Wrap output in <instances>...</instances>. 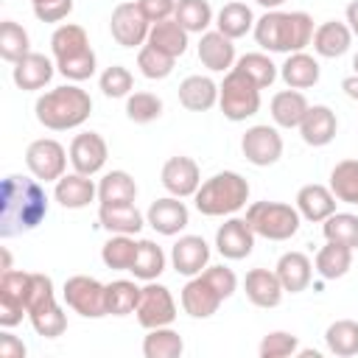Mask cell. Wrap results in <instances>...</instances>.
Listing matches in <instances>:
<instances>
[{
	"mask_svg": "<svg viewBox=\"0 0 358 358\" xmlns=\"http://www.w3.org/2000/svg\"><path fill=\"white\" fill-rule=\"evenodd\" d=\"M67 154H70V165H73L76 173L95 176V173L103 171L109 148H106V140L98 131H81V134L73 137Z\"/></svg>",
	"mask_w": 358,
	"mask_h": 358,
	"instance_id": "cell-12",
	"label": "cell"
},
{
	"mask_svg": "<svg viewBox=\"0 0 358 358\" xmlns=\"http://www.w3.org/2000/svg\"><path fill=\"white\" fill-rule=\"evenodd\" d=\"M299 350V338L294 333H285V330H271L263 336L257 352L260 358H288V355H296Z\"/></svg>",
	"mask_w": 358,
	"mask_h": 358,
	"instance_id": "cell-51",
	"label": "cell"
},
{
	"mask_svg": "<svg viewBox=\"0 0 358 358\" xmlns=\"http://www.w3.org/2000/svg\"><path fill=\"white\" fill-rule=\"evenodd\" d=\"M336 204H338V199L333 196V190L330 187H324V185H305V187H299V193H296V210H299V215L305 218V221H310V224H322L324 218H330L333 213H336Z\"/></svg>",
	"mask_w": 358,
	"mask_h": 358,
	"instance_id": "cell-23",
	"label": "cell"
},
{
	"mask_svg": "<svg viewBox=\"0 0 358 358\" xmlns=\"http://www.w3.org/2000/svg\"><path fill=\"white\" fill-rule=\"evenodd\" d=\"M67 159L70 154L53 137H39L25 148V165L39 182H59L67 171Z\"/></svg>",
	"mask_w": 358,
	"mask_h": 358,
	"instance_id": "cell-8",
	"label": "cell"
},
{
	"mask_svg": "<svg viewBox=\"0 0 358 358\" xmlns=\"http://www.w3.org/2000/svg\"><path fill=\"white\" fill-rule=\"evenodd\" d=\"M274 271H277V277H280V282H282V288L288 294H299V291H305L310 285L313 263H310V257L305 252H285L277 260Z\"/></svg>",
	"mask_w": 358,
	"mask_h": 358,
	"instance_id": "cell-27",
	"label": "cell"
},
{
	"mask_svg": "<svg viewBox=\"0 0 358 358\" xmlns=\"http://www.w3.org/2000/svg\"><path fill=\"white\" fill-rule=\"evenodd\" d=\"M255 3H257V6H263L266 11H274V8H280L285 0H255Z\"/></svg>",
	"mask_w": 358,
	"mask_h": 358,
	"instance_id": "cell-58",
	"label": "cell"
},
{
	"mask_svg": "<svg viewBox=\"0 0 358 358\" xmlns=\"http://www.w3.org/2000/svg\"><path fill=\"white\" fill-rule=\"evenodd\" d=\"M316 56L322 59H338L350 50L352 45V31L347 22H338V20H327L322 22L316 31H313V39H310Z\"/></svg>",
	"mask_w": 358,
	"mask_h": 358,
	"instance_id": "cell-24",
	"label": "cell"
},
{
	"mask_svg": "<svg viewBox=\"0 0 358 358\" xmlns=\"http://www.w3.org/2000/svg\"><path fill=\"white\" fill-rule=\"evenodd\" d=\"M235 67H238L241 73H246L260 90L271 87V84L277 81V76H280L277 64H274L271 56H266V53H243V56L235 62Z\"/></svg>",
	"mask_w": 358,
	"mask_h": 358,
	"instance_id": "cell-45",
	"label": "cell"
},
{
	"mask_svg": "<svg viewBox=\"0 0 358 358\" xmlns=\"http://www.w3.org/2000/svg\"><path fill=\"white\" fill-rule=\"evenodd\" d=\"M255 22H257V20H255L252 8H249L246 3H241V0L224 3L221 11L215 14V31H221V34L229 36V39L246 36V34L255 28Z\"/></svg>",
	"mask_w": 358,
	"mask_h": 358,
	"instance_id": "cell-30",
	"label": "cell"
},
{
	"mask_svg": "<svg viewBox=\"0 0 358 358\" xmlns=\"http://www.w3.org/2000/svg\"><path fill=\"white\" fill-rule=\"evenodd\" d=\"M48 215V193L42 190L39 179L8 173L3 179L0 196V235L14 238L22 232L36 229Z\"/></svg>",
	"mask_w": 358,
	"mask_h": 358,
	"instance_id": "cell-1",
	"label": "cell"
},
{
	"mask_svg": "<svg viewBox=\"0 0 358 358\" xmlns=\"http://www.w3.org/2000/svg\"><path fill=\"white\" fill-rule=\"evenodd\" d=\"M336 131H338V120H336V112L330 106H324V103L308 106V112H305V117L299 123V134H302V140L308 145L322 148V145L333 143Z\"/></svg>",
	"mask_w": 358,
	"mask_h": 358,
	"instance_id": "cell-21",
	"label": "cell"
},
{
	"mask_svg": "<svg viewBox=\"0 0 358 358\" xmlns=\"http://www.w3.org/2000/svg\"><path fill=\"white\" fill-rule=\"evenodd\" d=\"M173 64H176L173 56L157 50V48L148 45V42L137 50V67H140V73H143L145 78H151V81H162V78H168V76L173 73Z\"/></svg>",
	"mask_w": 358,
	"mask_h": 358,
	"instance_id": "cell-46",
	"label": "cell"
},
{
	"mask_svg": "<svg viewBox=\"0 0 358 358\" xmlns=\"http://www.w3.org/2000/svg\"><path fill=\"white\" fill-rule=\"evenodd\" d=\"M352 70H355V73H358V53H355V56H352Z\"/></svg>",
	"mask_w": 358,
	"mask_h": 358,
	"instance_id": "cell-60",
	"label": "cell"
},
{
	"mask_svg": "<svg viewBox=\"0 0 358 358\" xmlns=\"http://www.w3.org/2000/svg\"><path fill=\"white\" fill-rule=\"evenodd\" d=\"M145 224L159 232V235H179L187 224H190V210L185 207V201L179 196H162L157 201H151L148 213H145Z\"/></svg>",
	"mask_w": 358,
	"mask_h": 358,
	"instance_id": "cell-15",
	"label": "cell"
},
{
	"mask_svg": "<svg viewBox=\"0 0 358 358\" xmlns=\"http://www.w3.org/2000/svg\"><path fill=\"white\" fill-rule=\"evenodd\" d=\"M344 22L350 25V31H352V36H358V0H352L350 6H347V11H344Z\"/></svg>",
	"mask_w": 358,
	"mask_h": 358,
	"instance_id": "cell-57",
	"label": "cell"
},
{
	"mask_svg": "<svg viewBox=\"0 0 358 358\" xmlns=\"http://www.w3.org/2000/svg\"><path fill=\"white\" fill-rule=\"evenodd\" d=\"M28 282H31V271H0V302H11L25 308V296H28Z\"/></svg>",
	"mask_w": 358,
	"mask_h": 358,
	"instance_id": "cell-49",
	"label": "cell"
},
{
	"mask_svg": "<svg viewBox=\"0 0 358 358\" xmlns=\"http://www.w3.org/2000/svg\"><path fill=\"white\" fill-rule=\"evenodd\" d=\"M171 266L182 277H196L210 266V243L201 235H182L171 246Z\"/></svg>",
	"mask_w": 358,
	"mask_h": 358,
	"instance_id": "cell-16",
	"label": "cell"
},
{
	"mask_svg": "<svg viewBox=\"0 0 358 358\" xmlns=\"http://www.w3.org/2000/svg\"><path fill=\"white\" fill-rule=\"evenodd\" d=\"M187 36H190V34H187L173 17H168V20L151 25V31H148V45H154L157 50H162V53L179 59V56L187 50V45H190Z\"/></svg>",
	"mask_w": 358,
	"mask_h": 358,
	"instance_id": "cell-31",
	"label": "cell"
},
{
	"mask_svg": "<svg viewBox=\"0 0 358 358\" xmlns=\"http://www.w3.org/2000/svg\"><path fill=\"white\" fill-rule=\"evenodd\" d=\"M182 310L187 313V316H193V319H210L218 308H221V296L215 294V288L201 277V274H196V277H190L187 282H185V288H182Z\"/></svg>",
	"mask_w": 358,
	"mask_h": 358,
	"instance_id": "cell-19",
	"label": "cell"
},
{
	"mask_svg": "<svg viewBox=\"0 0 358 358\" xmlns=\"http://www.w3.org/2000/svg\"><path fill=\"white\" fill-rule=\"evenodd\" d=\"M201 277L215 288V294H218L221 299H229V296L238 291V277H235V271H232L229 266H224V263L207 266V268L201 271Z\"/></svg>",
	"mask_w": 358,
	"mask_h": 358,
	"instance_id": "cell-52",
	"label": "cell"
},
{
	"mask_svg": "<svg viewBox=\"0 0 358 358\" xmlns=\"http://www.w3.org/2000/svg\"><path fill=\"white\" fill-rule=\"evenodd\" d=\"M140 285L134 280H112L106 285V313L109 316H129L137 310Z\"/></svg>",
	"mask_w": 358,
	"mask_h": 358,
	"instance_id": "cell-40",
	"label": "cell"
},
{
	"mask_svg": "<svg viewBox=\"0 0 358 358\" xmlns=\"http://www.w3.org/2000/svg\"><path fill=\"white\" fill-rule=\"evenodd\" d=\"M193 201L201 215H210V218L235 215L249 201V182L238 171H218L199 185Z\"/></svg>",
	"mask_w": 358,
	"mask_h": 358,
	"instance_id": "cell-4",
	"label": "cell"
},
{
	"mask_svg": "<svg viewBox=\"0 0 358 358\" xmlns=\"http://www.w3.org/2000/svg\"><path fill=\"white\" fill-rule=\"evenodd\" d=\"M341 90H344V95H347V98L358 101V73L344 76V78H341Z\"/></svg>",
	"mask_w": 358,
	"mask_h": 358,
	"instance_id": "cell-56",
	"label": "cell"
},
{
	"mask_svg": "<svg viewBox=\"0 0 358 358\" xmlns=\"http://www.w3.org/2000/svg\"><path fill=\"white\" fill-rule=\"evenodd\" d=\"M25 53H31V39H28V31L14 22V20H3L0 22V56L6 62H20Z\"/></svg>",
	"mask_w": 358,
	"mask_h": 358,
	"instance_id": "cell-43",
	"label": "cell"
},
{
	"mask_svg": "<svg viewBox=\"0 0 358 358\" xmlns=\"http://www.w3.org/2000/svg\"><path fill=\"white\" fill-rule=\"evenodd\" d=\"M62 296H64V305L70 310H76L78 316H84V319L109 316L106 313V285L98 282L95 277H87V274L67 277L64 288H62Z\"/></svg>",
	"mask_w": 358,
	"mask_h": 358,
	"instance_id": "cell-7",
	"label": "cell"
},
{
	"mask_svg": "<svg viewBox=\"0 0 358 358\" xmlns=\"http://www.w3.org/2000/svg\"><path fill=\"white\" fill-rule=\"evenodd\" d=\"M241 151H243L246 162H252L257 168H268L282 157V137H280L277 126L257 123V126H249L243 131Z\"/></svg>",
	"mask_w": 358,
	"mask_h": 358,
	"instance_id": "cell-10",
	"label": "cell"
},
{
	"mask_svg": "<svg viewBox=\"0 0 358 358\" xmlns=\"http://www.w3.org/2000/svg\"><path fill=\"white\" fill-rule=\"evenodd\" d=\"M56 73V62H50L45 53H25L20 62H14V70H11V78L20 90L25 92H34V90H42L50 84Z\"/></svg>",
	"mask_w": 358,
	"mask_h": 358,
	"instance_id": "cell-17",
	"label": "cell"
},
{
	"mask_svg": "<svg viewBox=\"0 0 358 358\" xmlns=\"http://www.w3.org/2000/svg\"><path fill=\"white\" fill-rule=\"evenodd\" d=\"M173 20L187 34H204L213 25V8L207 0H176Z\"/></svg>",
	"mask_w": 358,
	"mask_h": 358,
	"instance_id": "cell-42",
	"label": "cell"
},
{
	"mask_svg": "<svg viewBox=\"0 0 358 358\" xmlns=\"http://www.w3.org/2000/svg\"><path fill=\"white\" fill-rule=\"evenodd\" d=\"M313 17L308 11H266L252 34H255V42L268 50V53H296V50H305L313 39Z\"/></svg>",
	"mask_w": 358,
	"mask_h": 358,
	"instance_id": "cell-2",
	"label": "cell"
},
{
	"mask_svg": "<svg viewBox=\"0 0 358 358\" xmlns=\"http://www.w3.org/2000/svg\"><path fill=\"white\" fill-rule=\"evenodd\" d=\"M129 271L134 274V280H143V282L157 280L165 271V252H162V246H157L154 241H145V238L137 241V257H134Z\"/></svg>",
	"mask_w": 358,
	"mask_h": 358,
	"instance_id": "cell-37",
	"label": "cell"
},
{
	"mask_svg": "<svg viewBox=\"0 0 358 358\" xmlns=\"http://www.w3.org/2000/svg\"><path fill=\"white\" fill-rule=\"evenodd\" d=\"M319 76H322L319 62L305 50L288 53V59L280 64V78L291 90H310V87L319 84Z\"/></svg>",
	"mask_w": 358,
	"mask_h": 358,
	"instance_id": "cell-26",
	"label": "cell"
},
{
	"mask_svg": "<svg viewBox=\"0 0 358 358\" xmlns=\"http://www.w3.org/2000/svg\"><path fill=\"white\" fill-rule=\"evenodd\" d=\"M98 87L106 98H129L131 95V87H134V76L129 73V67L123 64H109L101 78H98Z\"/></svg>",
	"mask_w": 358,
	"mask_h": 358,
	"instance_id": "cell-48",
	"label": "cell"
},
{
	"mask_svg": "<svg viewBox=\"0 0 358 358\" xmlns=\"http://www.w3.org/2000/svg\"><path fill=\"white\" fill-rule=\"evenodd\" d=\"M0 358H25V344L11 333H0Z\"/></svg>",
	"mask_w": 358,
	"mask_h": 358,
	"instance_id": "cell-55",
	"label": "cell"
},
{
	"mask_svg": "<svg viewBox=\"0 0 358 358\" xmlns=\"http://www.w3.org/2000/svg\"><path fill=\"white\" fill-rule=\"evenodd\" d=\"M308 98L302 95V90H280L274 98H271V120L274 126L280 129H299L305 112H308Z\"/></svg>",
	"mask_w": 358,
	"mask_h": 358,
	"instance_id": "cell-28",
	"label": "cell"
},
{
	"mask_svg": "<svg viewBox=\"0 0 358 358\" xmlns=\"http://www.w3.org/2000/svg\"><path fill=\"white\" fill-rule=\"evenodd\" d=\"M137 182L126 171H109L98 182V204H134Z\"/></svg>",
	"mask_w": 358,
	"mask_h": 358,
	"instance_id": "cell-32",
	"label": "cell"
},
{
	"mask_svg": "<svg viewBox=\"0 0 358 358\" xmlns=\"http://www.w3.org/2000/svg\"><path fill=\"white\" fill-rule=\"evenodd\" d=\"M159 115H162V98L159 95L140 90V92H131L126 98V117L131 123H151Z\"/></svg>",
	"mask_w": 358,
	"mask_h": 358,
	"instance_id": "cell-47",
	"label": "cell"
},
{
	"mask_svg": "<svg viewBox=\"0 0 358 358\" xmlns=\"http://www.w3.org/2000/svg\"><path fill=\"white\" fill-rule=\"evenodd\" d=\"M137 8H140L143 17L154 25V22H162V20L173 17V11H176V0H137Z\"/></svg>",
	"mask_w": 358,
	"mask_h": 358,
	"instance_id": "cell-54",
	"label": "cell"
},
{
	"mask_svg": "<svg viewBox=\"0 0 358 358\" xmlns=\"http://www.w3.org/2000/svg\"><path fill=\"white\" fill-rule=\"evenodd\" d=\"M134 313H137L140 327H145V330L168 327L176 319V302H173V296H171V291L165 285L148 280L140 288V302H137V310Z\"/></svg>",
	"mask_w": 358,
	"mask_h": 358,
	"instance_id": "cell-9",
	"label": "cell"
},
{
	"mask_svg": "<svg viewBox=\"0 0 358 358\" xmlns=\"http://www.w3.org/2000/svg\"><path fill=\"white\" fill-rule=\"evenodd\" d=\"M90 48V36L81 25L76 22H62L53 36H50V53H53V62H62V59H70L76 53H84Z\"/></svg>",
	"mask_w": 358,
	"mask_h": 358,
	"instance_id": "cell-34",
	"label": "cell"
},
{
	"mask_svg": "<svg viewBox=\"0 0 358 358\" xmlns=\"http://www.w3.org/2000/svg\"><path fill=\"white\" fill-rule=\"evenodd\" d=\"M246 221L255 229V235L266 241H288L299 232L302 215L296 207L285 201H252L246 207Z\"/></svg>",
	"mask_w": 358,
	"mask_h": 358,
	"instance_id": "cell-5",
	"label": "cell"
},
{
	"mask_svg": "<svg viewBox=\"0 0 358 358\" xmlns=\"http://www.w3.org/2000/svg\"><path fill=\"white\" fill-rule=\"evenodd\" d=\"M109 31H112V39L120 48H143L148 42L151 22L143 17L137 3H120V6L112 8Z\"/></svg>",
	"mask_w": 358,
	"mask_h": 358,
	"instance_id": "cell-11",
	"label": "cell"
},
{
	"mask_svg": "<svg viewBox=\"0 0 358 358\" xmlns=\"http://www.w3.org/2000/svg\"><path fill=\"white\" fill-rule=\"evenodd\" d=\"M73 11V0H48L34 6V14L39 22H62Z\"/></svg>",
	"mask_w": 358,
	"mask_h": 358,
	"instance_id": "cell-53",
	"label": "cell"
},
{
	"mask_svg": "<svg viewBox=\"0 0 358 358\" xmlns=\"http://www.w3.org/2000/svg\"><path fill=\"white\" fill-rule=\"evenodd\" d=\"M159 182H162V187H165L171 196L187 199V196H196V190H199V185H201V171H199L196 159L179 154V157H171V159L162 165Z\"/></svg>",
	"mask_w": 358,
	"mask_h": 358,
	"instance_id": "cell-14",
	"label": "cell"
},
{
	"mask_svg": "<svg viewBox=\"0 0 358 358\" xmlns=\"http://www.w3.org/2000/svg\"><path fill=\"white\" fill-rule=\"evenodd\" d=\"M98 224L109 235H137L145 227V215L134 204H98Z\"/></svg>",
	"mask_w": 358,
	"mask_h": 358,
	"instance_id": "cell-25",
	"label": "cell"
},
{
	"mask_svg": "<svg viewBox=\"0 0 358 358\" xmlns=\"http://www.w3.org/2000/svg\"><path fill=\"white\" fill-rule=\"evenodd\" d=\"M324 344L333 355L350 358L358 355V322L352 319H338L324 330Z\"/></svg>",
	"mask_w": 358,
	"mask_h": 358,
	"instance_id": "cell-41",
	"label": "cell"
},
{
	"mask_svg": "<svg viewBox=\"0 0 358 358\" xmlns=\"http://www.w3.org/2000/svg\"><path fill=\"white\" fill-rule=\"evenodd\" d=\"M92 112V98L78 84H64L42 92L34 103L36 120L50 131H67L78 129Z\"/></svg>",
	"mask_w": 358,
	"mask_h": 358,
	"instance_id": "cell-3",
	"label": "cell"
},
{
	"mask_svg": "<svg viewBox=\"0 0 358 358\" xmlns=\"http://www.w3.org/2000/svg\"><path fill=\"white\" fill-rule=\"evenodd\" d=\"M137 257V241L134 235H112L101 246V260L112 271H129Z\"/></svg>",
	"mask_w": 358,
	"mask_h": 358,
	"instance_id": "cell-39",
	"label": "cell"
},
{
	"mask_svg": "<svg viewBox=\"0 0 358 358\" xmlns=\"http://www.w3.org/2000/svg\"><path fill=\"white\" fill-rule=\"evenodd\" d=\"M0 255H3V266H0V271H8V268H11V255H8V249L3 246Z\"/></svg>",
	"mask_w": 358,
	"mask_h": 358,
	"instance_id": "cell-59",
	"label": "cell"
},
{
	"mask_svg": "<svg viewBox=\"0 0 358 358\" xmlns=\"http://www.w3.org/2000/svg\"><path fill=\"white\" fill-rule=\"evenodd\" d=\"M218 106H221L227 120L241 123V120L257 115V109H260V87L246 73L232 67L224 76V81L218 84Z\"/></svg>",
	"mask_w": 358,
	"mask_h": 358,
	"instance_id": "cell-6",
	"label": "cell"
},
{
	"mask_svg": "<svg viewBox=\"0 0 358 358\" xmlns=\"http://www.w3.org/2000/svg\"><path fill=\"white\" fill-rule=\"evenodd\" d=\"M313 266H316L319 277H324V280H338V277H344V274L350 271V266H352V249L327 241V243L316 252Z\"/></svg>",
	"mask_w": 358,
	"mask_h": 358,
	"instance_id": "cell-35",
	"label": "cell"
},
{
	"mask_svg": "<svg viewBox=\"0 0 358 358\" xmlns=\"http://www.w3.org/2000/svg\"><path fill=\"white\" fill-rule=\"evenodd\" d=\"M39 3H48V0H31V6H39Z\"/></svg>",
	"mask_w": 358,
	"mask_h": 358,
	"instance_id": "cell-61",
	"label": "cell"
},
{
	"mask_svg": "<svg viewBox=\"0 0 358 358\" xmlns=\"http://www.w3.org/2000/svg\"><path fill=\"white\" fill-rule=\"evenodd\" d=\"M179 103L190 112H207L218 103V84L210 76H187L179 84Z\"/></svg>",
	"mask_w": 358,
	"mask_h": 358,
	"instance_id": "cell-29",
	"label": "cell"
},
{
	"mask_svg": "<svg viewBox=\"0 0 358 358\" xmlns=\"http://www.w3.org/2000/svg\"><path fill=\"white\" fill-rule=\"evenodd\" d=\"M185 352L182 336L168 324V327H154L143 338V355L145 358H179Z\"/></svg>",
	"mask_w": 358,
	"mask_h": 358,
	"instance_id": "cell-36",
	"label": "cell"
},
{
	"mask_svg": "<svg viewBox=\"0 0 358 358\" xmlns=\"http://www.w3.org/2000/svg\"><path fill=\"white\" fill-rule=\"evenodd\" d=\"M235 39L224 36L221 31H204L199 39V62L213 73H229L235 67Z\"/></svg>",
	"mask_w": 358,
	"mask_h": 358,
	"instance_id": "cell-20",
	"label": "cell"
},
{
	"mask_svg": "<svg viewBox=\"0 0 358 358\" xmlns=\"http://www.w3.org/2000/svg\"><path fill=\"white\" fill-rule=\"evenodd\" d=\"M322 232H324V241L358 249V215L352 213H333L330 218L322 221Z\"/></svg>",
	"mask_w": 358,
	"mask_h": 358,
	"instance_id": "cell-44",
	"label": "cell"
},
{
	"mask_svg": "<svg viewBox=\"0 0 358 358\" xmlns=\"http://www.w3.org/2000/svg\"><path fill=\"white\" fill-rule=\"evenodd\" d=\"M243 291H246V299L252 305H257V308H277L282 302V294H285L277 271H268V268H252V271H246Z\"/></svg>",
	"mask_w": 358,
	"mask_h": 358,
	"instance_id": "cell-22",
	"label": "cell"
},
{
	"mask_svg": "<svg viewBox=\"0 0 358 358\" xmlns=\"http://www.w3.org/2000/svg\"><path fill=\"white\" fill-rule=\"evenodd\" d=\"M330 190L338 201L358 207V159H341L330 171Z\"/></svg>",
	"mask_w": 358,
	"mask_h": 358,
	"instance_id": "cell-38",
	"label": "cell"
},
{
	"mask_svg": "<svg viewBox=\"0 0 358 358\" xmlns=\"http://www.w3.org/2000/svg\"><path fill=\"white\" fill-rule=\"evenodd\" d=\"M28 319H31V327L36 330V336H45V338H59L67 330V316H64L62 305L56 302V296L31 308Z\"/></svg>",
	"mask_w": 358,
	"mask_h": 358,
	"instance_id": "cell-33",
	"label": "cell"
},
{
	"mask_svg": "<svg viewBox=\"0 0 358 358\" xmlns=\"http://www.w3.org/2000/svg\"><path fill=\"white\" fill-rule=\"evenodd\" d=\"M53 199L64 207V210H84L98 199V185L92 182V176L84 173H64L56 187H53Z\"/></svg>",
	"mask_w": 358,
	"mask_h": 358,
	"instance_id": "cell-18",
	"label": "cell"
},
{
	"mask_svg": "<svg viewBox=\"0 0 358 358\" xmlns=\"http://www.w3.org/2000/svg\"><path fill=\"white\" fill-rule=\"evenodd\" d=\"M255 229L249 227V221L246 218H227L221 227H218V232H215V249H218V255L221 257H227V260H243V257H249L252 255V249H255Z\"/></svg>",
	"mask_w": 358,
	"mask_h": 358,
	"instance_id": "cell-13",
	"label": "cell"
},
{
	"mask_svg": "<svg viewBox=\"0 0 358 358\" xmlns=\"http://www.w3.org/2000/svg\"><path fill=\"white\" fill-rule=\"evenodd\" d=\"M95 64H98L95 50H92V48H87L84 53H76V56H70V59L56 62V70H59L67 81L78 84V81H87V78L95 73Z\"/></svg>",
	"mask_w": 358,
	"mask_h": 358,
	"instance_id": "cell-50",
	"label": "cell"
}]
</instances>
